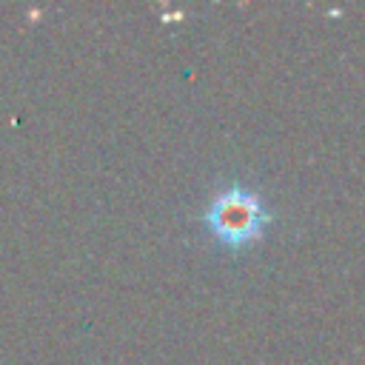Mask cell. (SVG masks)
Listing matches in <instances>:
<instances>
[{
	"label": "cell",
	"instance_id": "6da1fadb",
	"mask_svg": "<svg viewBox=\"0 0 365 365\" xmlns=\"http://www.w3.org/2000/svg\"><path fill=\"white\" fill-rule=\"evenodd\" d=\"M268 222V211L257 191L245 185L222 188L205 208V225L208 231L225 242V245H245L262 234Z\"/></svg>",
	"mask_w": 365,
	"mask_h": 365
}]
</instances>
